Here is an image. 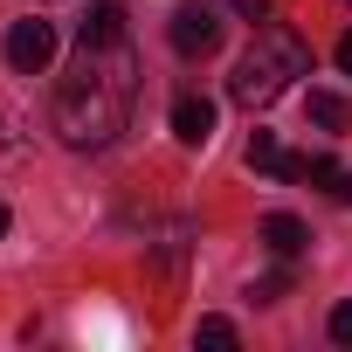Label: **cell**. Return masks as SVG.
Returning a JSON list of instances; mask_svg holds the SVG:
<instances>
[{
	"instance_id": "cell-1",
	"label": "cell",
	"mask_w": 352,
	"mask_h": 352,
	"mask_svg": "<svg viewBox=\"0 0 352 352\" xmlns=\"http://www.w3.org/2000/svg\"><path fill=\"white\" fill-rule=\"evenodd\" d=\"M131 97H138V56H131V42H104V49L76 42V63H69V76L49 97V124H56V138L69 152H104L131 124Z\"/></svg>"
},
{
	"instance_id": "cell-2",
	"label": "cell",
	"mask_w": 352,
	"mask_h": 352,
	"mask_svg": "<svg viewBox=\"0 0 352 352\" xmlns=\"http://www.w3.org/2000/svg\"><path fill=\"white\" fill-rule=\"evenodd\" d=\"M297 76H311V49H304V35L283 28V21H263L256 42L242 49L235 76H228V97H235L242 111H270Z\"/></svg>"
},
{
	"instance_id": "cell-3",
	"label": "cell",
	"mask_w": 352,
	"mask_h": 352,
	"mask_svg": "<svg viewBox=\"0 0 352 352\" xmlns=\"http://www.w3.org/2000/svg\"><path fill=\"white\" fill-rule=\"evenodd\" d=\"M166 42L180 49L187 63H201V56H214V49H221V14L208 8V0H187V8H173V21H166Z\"/></svg>"
},
{
	"instance_id": "cell-4",
	"label": "cell",
	"mask_w": 352,
	"mask_h": 352,
	"mask_svg": "<svg viewBox=\"0 0 352 352\" xmlns=\"http://www.w3.org/2000/svg\"><path fill=\"white\" fill-rule=\"evenodd\" d=\"M56 63V21H14L8 28V69H21V76H42Z\"/></svg>"
},
{
	"instance_id": "cell-5",
	"label": "cell",
	"mask_w": 352,
	"mask_h": 352,
	"mask_svg": "<svg viewBox=\"0 0 352 352\" xmlns=\"http://www.w3.org/2000/svg\"><path fill=\"white\" fill-rule=\"evenodd\" d=\"M173 138H180V145H208V138H214V104H208L201 90H180V97H173Z\"/></svg>"
},
{
	"instance_id": "cell-6",
	"label": "cell",
	"mask_w": 352,
	"mask_h": 352,
	"mask_svg": "<svg viewBox=\"0 0 352 352\" xmlns=\"http://www.w3.org/2000/svg\"><path fill=\"white\" fill-rule=\"evenodd\" d=\"M249 166L270 173V180H304V159H290V152L276 145V131H256V138H249Z\"/></svg>"
},
{
	"instance_id": "cell-7",
	"label": "cell",
	"mask_w": 352,
	"mask_h": 352,
	"mask_svg": "<svg viewBox=\"0 0 352 352\" xmlns=\"http://www.w3.org/2000/svg\"><path fill=\"white\" fill-rule=\"evenodd\" d=\"M76 42H83V49H104V42H124V8H118V0H90V14H83Z\"/></svg>"
},
{
	"instance_id": "cell-8",
	"label": "cell",
	"mask_w": 352,
	"mask_h": 352,
	"mask_svg": "<svg viewBox=\"0 0 352 352\" xmlns=\"http://www.w3.org/2000/svg\"><path fill=\"white\" fill-rule=\"evenodd\" d=\"M263 242H270V256H276V263H297V256H304V242H311V228H304L297 214H263Z\"/></svg>"
},
{
	"instance_id": "cell-9",
	"label": "cell",
	"mask_w": 352,
	"mask_h": 352,
	"mask_svg": "<svg viewBox=\"0 0 352 352\" xmlns=\"http://www.w3.org/2000/svg\"><path fill=\"white\" fill-rule=\"evenodd\" d=\"M304 111H311V124H318V131H331V138H338V131H352V104H345L338 90H311V104H304Z\"/></svg>"
},
{
	"instance_id": "cell-10",
	"label": "cell",
	"mask_w": 352,
	"mask_h": 352,
	"mask_svg": "<svg viewBox=\"0 0 352 352\" xmlns=\"http://www.w3.org/2000/svg\"><path fill=\"white\" fill-rule=\"evenodd\" d=\"M283 290H290V270H270V276H256V283H249V297H256V304H276Z\"/></svg>"
},
{
	"instance_id": "cell-11",
	"label": "cell",
	"mask_w": 352,
	"mask_h": 352,
	"mask_svg": "<svg viewBox=\"0 0 352 352\" xmlns=\"http://www.w3.org/2000/svg\"><path fill=\"white\" fill-rule=\"evenodd\" d=\"M201 345H235V324L228 318H201Z\"/></svg>"
},
{
	"instance_id": "cell-12",
	"label": "cell",
	"mask_w": 352,
	"mask_h": 352,
	"mask_svg": "<svg viewBox=\"0 0 352 352\" xmlns=\"http://www.w3.org/2000/svg\"><path fill=\"white\" fill-rule=\"evenodd\" d=\"M331 338H338V345H352V297L331 311Z\"/></svg>"
},
{
	"instance_id": "cell-13",
	"label": "cell",
	"mask_w": 352,
	"mask_h": 352,
	"mask_svg": "<svg viewBox=\"0 0 352 352\" xmlns=\"http://www.w3.org/2000/svg\"><path fill=\"white\" fill-rule=\"evenodd\" d=\"M235 14H249V21H270V0H228Z\"/></svg>"
},
{
	"instance_id": "cell-14",
	"label": "cell",
	"mask_w": 352,
	"mask_h": 352,
	"mask_svg": "<svg viewBox=\"0 0 352 352\" xmlns=\"http://www.w3.org/2000/svg\"><path fill=\"white\" fill-rule=\"evenodd\" d=\"M324 194H331V201H345V208H352V173H331V187H324Z\"/></svg>"
},
{
	"instance_id": "cell-15",
	"label": "cell",
	"mask_w": 352,
	"mask_h": 352,
	"mask_svg": "<svg viewBox=\"0 0 352 352\" xmlns=\"http://www.w3.org/2000/svg\"><path fill=\"white\" fill-rule=\"evenodd\" d=\"M338 69H345V76H352V28H345V35H338Z\"/></svg>"
},
{
	"instance_id": "cell-16",
	"label": "cell",
	"mask_w": 352,
	"mask_h": 352,
	"mask_svg": "<svg viewBox=\"0 0 352 352\" xmlns=\"http://www.w3.org/2000/svg\"><path fill=\"white\" fill-rule=\"evenodd\" d=\"M0 235H8V208H0Z\"/></svg>"
},
{
	"instance_id": "cell-17",
	"label": "cell",
	"mask_w": 352,
	"mask_h": 352,
	"mask_svg": "<svg viewBox=\"0 0 352 352\" xmlns=\"http://www.w3.org/2000/svg\"><path fill=\"white\" fill-rule=\"evenodd\" d=\"M345 8H352V0H345Z\"/></svg>"
}]
</instances>
